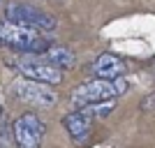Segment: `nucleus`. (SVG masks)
I'll use <instances>...</instances> for the list:
<instances>
[{"label":"nucleus","mask_w":155,"mask_h":148,"mask_svg":"<svg viewBox=\"0 0 155 148\" xmlns=\"http://www.w3.org/2000/svg\"><path fill=\"white\" fill-rule=\"evenodd\" d=\"M12 67L23 79H30V81H39V84H46V86L63 84V70L49 65L42 58V53H26L23 58L14 60Z\"/></svg>","instance_id":"nucleus-4"},{"label":"nucleus","mask_w":155,"mask_h":148,"mask_svg":"<svg viewBox=\"0 0 155 148\" xmlns=\"http://www.w3.org/2000/svg\"><path fill=\"white\" fill-rule=\"evenodd\" d=\"M0 148H2V143H0Z\"/></svg>","instance_id":"nucleus-13"},{"label":"nucleus","mask_w":155,"mask_h":148,"mask_svg":"<svg viewBox=\"0 0 155 148\" xmlns=\"http://www.w3.org/2000/svg\"><path fill=\"white\" fill-rule=\"evenodd\" d=\"M12 95L19 102L28 104V107H35V109H51L53 104L58 102V95H56L53 86L30 81V79H23V77L12 81Z\"/></svg>","instance_id":"nucleus-5"},{"label":"nucleus","mask_w":155,"mask_h":148,"mask_svg":"<svg viewBox=\"0 0 155 148\" xmlns=\"http://www.w3.org/2000/svg\"><path fill=\"white\" fill-rule=\"evenodd\" d=\"M5 19L14 21V23H19V26L32 28V30H37V32H51L58 26V21H56L53 14L44 12V9H39V7H35V5L21 2V0H12V2L5 7Z\"/></svg>","instance_id":"nucleus-3"},{"label":"nucleus","mask_w":155,"mask_h":148,"mask_svg":"<svg viewBox=\"0 0 155 148\" xmlns=\"http://www.w3.org/2000/svg\"><path fill=\"white\" fill-rule=\"evenodd\" d=\"M44 132H46V125L35 111H26L14 120V143H16V148H39L44 141Z\"/></svg>","instance_id":"nucleus-6"},{"label":"nucleus","mask_w":155,"mask_h":148,"mask_svg":"<svg viewBox=\"0 0 155 148\" xmlns=\"http://www.w3.org/2000/svg\"><path fill=\"white\" fill-rule=\"evenodd\" d=\"M0 46L12 49V51H21V53H44L51 46V42L32 28L0 19Z\"/></svg>","instance_id":"nucleus-1"},{"label":"nucleus","mask_w":155,"mask_h":148,"mask_svg":"<svg viewBox=\"0 0 155 148\" xmlns=\"http://www.w3.org/2000/svg\"><path fill=\"white\" fill-rule=\"evenodd\" d=\"M0 116H2V107H0Z\"/></svg>","instance_id":"nucleus-12"},{"label":"nucleus","mask_w":155,"mask_h":148,"mask_svg":"<svg viewBox=\"0 0 155 148\" xmlns=\"http://www.w3.org/2000/svg\"><path fill=\"white\" fill-rule=\"evenodd\" d=\"M93 74L97 79H120L127 70L123 58H118L116 53H100L93 63Z\"/></svg>","instance_id":"nucleus-8"},{"label":"nucleus","mask_w":155,"mask_h":148,"mask_svg":"<svg viewBox=\"0 0 155 148\" xmlns=\"http://www.w3.org/2000/svg\"><path fill=\"white\" fill-rule=\"evenodd\" d=\"M127 81L123 77L120 79H91V81H84L79 84L77 88L72 90V104L81 109V107H88V104H95V102H104V100H116L120 97L127 90Z\"/></svg>","instance_id":"nucleus-2"},{"label":"nucleus","mask_w":155,"mask_h":148,"mask_svg":"<svg viewBox=\"0 0 155 148\" xmlns=\"http://www.w3.org/2000/svg\"><path fill=\"white\" fill-rule=\"evenodd\" d=\"M42 58L49 65L58 67V70H70V67L77 65V56H74V51L67 49V46H49V49L42 53Z\"/></svg>","instance_id":"nucleus-9"},{"label":"nucleus","mask_w":155,"mask_h":148,"mask_svg":"<svg viewBox=\"0 0 155 148\" xmlns=\"http://www.w3.org/2000/svg\"><path fill=\"white\" fill-rule=\"evenodd\" d=\"M114 107H116V100H104V102H95V104H88V107H81V109L88 111L93 116V120H100V118L109 116L114 111Z\"/></svg>","instance_id":"nucleus-10"},{"label":"nucleus","mask_w":155,"mask_h":148,"mask_svg":"<svg viewBox=\"0 0 155 148\" xmlns=\"http://www.w3.org/2000/svg\"><path fill=\"white\" fill-rule=\"evenodd\" d=\"M93 123L95 120H93V116L86 109H77L63 118L65 130H67V134L72 136V141L77 146H86L88 143V139L93 134Z\"/></svg>","instance_id":"nucleus-7"},{"label":"nucleus","mask_w":155,"mask_h":148,"mask_svg":"<svg viewBox=\"0 0 155 148\" xmlns=\"http://www.w3.org/2000/svg\"><path fill=\"white\" fill-rule=\"evenodd\" d=\"M141 107H143L146 111H153V109H155V93H150V95L146 97V100H143V104H141Z\"/></svg>","instance_id":"nucleus-11"}]
</instances>
